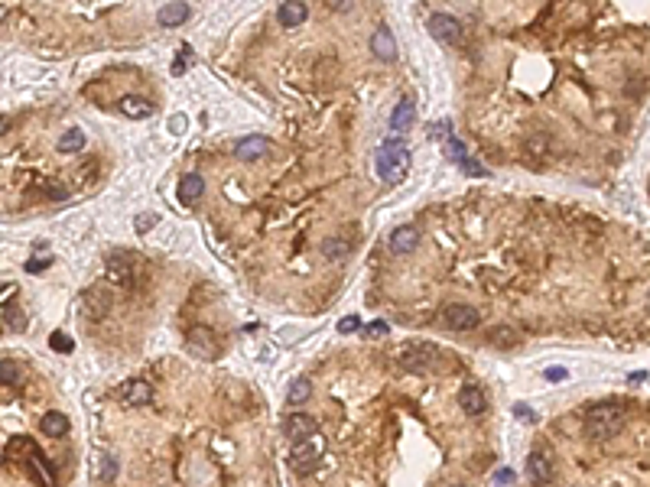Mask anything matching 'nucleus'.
I'll use <instances>...</instances> for the list:
<instances>
[{
    "label": "nucleus",
    "mask_w": 650,
    "mask_h": 487,
    "mask_svg": "<svg viewBox=\"0 0 650 487\" xmlns=\"http://www.w3.org/2000/svg\"><path fill=\"white\" fill-rule=\"evenodd\" d=\"M543 149H546V137H543V134L527 140V153H530V156H543Z\"/></svg>",
    "instance_id": "32"
},
{
    "label": "nucleus",
    "mask_w": 650,
    "mask_h": 487,
    "mask_svg": "<svg viewBox=\"0 0 650 487\" xmlns=\"http://www.w3.org/2000/svg\"><path fill=\"white\" fill-rule=\"evenodd\" d=\"M186 65H189V49H182V53H179V59H176V65H172V72L182 75V72H186Z\"/></svg>",
    "instance_id": "38"
},
{
    "label": "nucleus",
    "mask_w": 650,
    "mask_h": 487,
    "mask_svg": "<svg viewBox=\"0 0 650 487\" xmlns=\"http://www.w3.org/2000/svg\"><path fill=\"white\" fill-rule=\"evenodd\" d=\"M7 325H10V329H17V331L26 329V318H23L20 309H7Z\"/></svg>",
    "instance_id": "30"
},
{
    "label": "nucleus",
    "mask_w": 650,
    "mask_h": 487,
    "mask_svg": "<svg viewBox=\"0 0 650 487\" xmlns=\"http://www.w3.org/2000/svg\"><path fill=\"white\" fill-rule=\"evenodd\" d=\"M368 335H387V325L384 322H374L371 329H368Z\"/></svg>",
    "instance_id": "42"
},
{
    "label": "nucleus",
    "mask_w": 650,
    "mask_h": 487,
    "mask_svg": "<svg viewBox=\"0 0 650 487\" xmlns=\"http://www.w3.org/2000/svg\"><path fill=\"white\" fill-rule=\"evenodd\" d=\"M118 396L127 403V406H143V403L153 400V390H150L147 380H127V383H120Z\"/></svg>",
    "instance_id": "10"
},
{
    "label": "nucleus",
    "mask_w": 650,
    "mask_h": 487,
    "mask_svg": "<svg viewBox=\"0 0 650 487\" xmlns=\"http://www.w3.org/2000/svg\"><path fill=\"white\" fill-rule=\"evenodd\" d=\"M358 329H361V318H358V315H348V318H341V322H338V331H341V335H348V331H358Z\"/></svg>",
    "instance_id": "34"
},
{
    "label": "nucleus",
    "mask_w": 650,
    "mask_h": 487,
    "mask_svg": "<svg viewBox=\"0 0 650 487\" xmlns=\"http://www.w3.org/2000/svg\"><path fill=\"white\" fill-rule=\"evenodd\" d=\"M287 435L293 439V442H309V439H316V419L306 413H293L287 416Z\"/></svg>",
    "instance_id": "9"
},
{
    "label": "nucleus",
    "mask_w": 650,
    "mask_h": 487,
    "mask_svg": "<svg viewBox=\"0 0 650 487\" xmlns=\"http://www.w3.org/2000/svg\"><path fill=\"white\" fill-rule=\"evenodd\" d=\"M488 341L498 344V348H514V344H517V331H514L511 325H494V329L488 331Z\"/></svg>",
    "instance_id": "23"
},
{
    "label": "nucleus",
    "mask_w": 650,
    "mask_h": 487,
    "mask_svg": "<svg viewBox=\"0 0 650 487\" xmlns=\"http://www.w3.org/2000/svg\"><path fill=\"white\" fill-rule=\"evenodd\" d=\"M189 348L205 360L218 358V341H215V331L208 329V325H195V329L189 331Z\"/></svg>",
    "instance_id": "6"
},
{
    "label": "nucleus",
    "mask_w": 650,
    "mask_h": 487,
    "mask_svg": "<svg viewBox=\"0 0 650 487\" xmlns=\"http://www.w3.org/2000/svg\"><path fill=\"white\" fill-rule=\"evenodd\" d=\"M406 159H410V153H406L404 143L400 140H387L384 147L377 149V159H374L377 176L387 182H400L406 176Z\"/></svg>",
    "instance_id": "2"
},
{
    "label": "nucleus",
    "mask_w": 650,
    "mask_h": 487,
    "mask_svg": "<svg viewBox=\"0 0 650 487\" xmlns=\"http://www.w3.org/2000/svg\"><path fill=\"white\" fill-rule=\"evenodd\" d=\"M20 380H23V367H20V364H17V360H0V383L17 387Z\"/></svg>",
    "instance_id": "25"
},
{
    "label": "nucleus",
    "mask_w": 650,
    "mask_h": 487,
    "mask_svg": "<svg viewBox=\"0 0 650 487\" xmlns=\"http://www.w3.org/2000/svg\"><path fill=\"white\" fill-rule=\"evenodd\" d=\"M202 192H205L202 176H182V182H179V201L182 205H195V201L202 199Z\"/></svg>",
    "instance_id": "15"
},
{
    "label": "nucleus",
    "mask_w": 650,
    "mask_h": 487,
    "mask_svg": "<svg viewBox=\"0 0 650 487\" xmlns=\"http://www.w3.org/2000/svg\"><path fill=\"white\" fill-rule=\"evenodd\" d=\"M3 17H7V7H3V3H0V20H3Z\"/></svg>",
    "instance_id": "45"
},
{
    "label": "nucleus",
    "mask_w": 650,
    "mask_h": 487,
    "mask_svg": "<svg viewBox=\"0 0 650 487\" xmlns=\"http://www.w3.org/2000/svg\"><path fill=\"white\" fill-rule=\"evenodd\" d=\"M553 458L546 455V452H530L527 455V477H530L533 484H546V481H553Z\"/></svg>",
    "instance_id": "8"
},
{
    "label": "nucleus",
    "mask_w": 650,
    "mask_h": 487,
    "mask_svg": "<svg viewBox=\"0 0 650 487\" xmlns=\"http://www.w3.org/2000/svg\"><path fill=\"white\" fill-rule=\"evenodd\" d=\"M189 3H166V7H160V13H156V20L163 23V26H179V23L189 20Z\"/></svg>",
    "instance_id": "16"
},
{
    "label": "nucleus",
    "mask_w": 650,
    "mask_h": 487,
    "mask_svg": "<svg viewBox=\"0 0 650 487\" xmlns=\"http://www.w3.org/2000/svg\"><path fill=\"white\" fill-rule=\"evenodd\" d=\"M98 477H101L105 484H111V481L118 477V461L111 455H98Z\"/></svg>",
    "instance_id": "27"
},
{
    "label": "nucleus",
    "mask_w": 650,
    "mask_h": 487,
    "mask_svg": "<svg viewBox=\"0 0 650 487\" xmlns=\"http://www.w3.org/2000/svg\"><path fill=\"white\" fill-rule=\"evenodd\" d=\"M172 130L182 134V130H186V117H172Z\"/></svg>",
    "instance_id": "43"
},
{
    "label": "nucleus",
    "mask_w": 650,
    "mask_h": 487,
    "mask_svg": "<svg viewBox=\"0 0 650 487\" xmlns=\"http://www.w3.org/2000/svg\"><path fill=\"white\" fill-rule=\"evenodd\" d=\"M46 266H49V260H30L26 270H30V273H39V270H46Z\"/></svg>",
    "instance_id": "40"
},
{
    "label": "nucleus",
    "mask_w": 650,
    "mask_h": 487,
    "mask_svg": "<svg viewBox=\"0 0 650 487\" xmlns=\"http://www.w3.org/2000/svg\"><path fill=\"white\" fill-rule=\"evenodd\" d=\"M153 224H156V214H140L137 221H134V228H137V231L143 234V231H150Z\"/></svg>",
    "instance_id": "36"
},
{
    "label": "nucleus",
    "mask_w": 650,
    "mask_h": 487,
    "mask_svg": "<svg viewBox=\"0 0 650 487\" xmlns=\"http://www.w3.org/2000/svg\"><path fill=\"white\" fill-rule=\"evenodd\" d=\"M458 406H462L469 416H478L481 410H485V393H481L478 387H462V393H458Z\"/></svg>",
    "instance_id": "17"
},
{
    "label": "nucleus",
    "mask_w": 650,
    "mask_h": 487,
    "mask_svg": "<svg viewBox=\"0 0 650 487\" xmlns=\"http://www.w3.org/2000/svg\"><path fill=\"white\" fill-rule=\"evenodd\" d=\"M442 318H446V325L452 331H471L478 329L481 322V312L475 306H465V302H455V306H446V312H442Z\"/></svg>",
    "instance_id": "4"
},
{
    "label": "nucleus",
    "mask_w": 650,
    "mask_h": 487,
    "mask_svg": "<svg viewBox=\"0 0 650 487\" xmlns=\"http://www.w3.org/2000/svg\"><path fill=\"white\" fill-rule=\"evenodd\" d=\"M429 33L436 36L439 43H458L462 39V26H458L455 17H449V13H433L429 17Z\"/></svg>",
    "instance_id": "5"
},
{
    "label": "nucleus",
    "mask_w": 650,
    "mask_h": 487,
    "mask_svg": "<svg viewBox=\"0 0 650 487\" xmlns=\"http://www.w3.org/2000/svg\"><path fill=\"white\" fill-rule=\"evenodd\" d=\"M446 156L455 159V163H465V159H469V149H465L462 140H446Z\"/></svg>",
    "instance_id": "28"
},
{
    "label": "nucleus",
    "mask_w": 650,
    "mask_h": 487,
    "mask_svg": "<svg viewBox=\"0 0 650 487\" xmlns=\"http://www.w3.org/2000/svg\"><path fill=\"white\" fill-rule=\"evenodd\" d=\"M514 416H517V419H523V423H533V419H536V413H533L530 406H523V403H517V406H514Z\"/></svg>",
    "instance_id": "35"
},
{
    "label": "nucleus",
    "mask_w": 650,
    "mask_h": 487,
    "mask_svg": "<svg viewBox=\"0 0 650 487\" xmlns=\"http://www.w3.org/2000/svg\"><path fill=\"white\" fill-rule=\"evenodd\" d=\"M446 130H449V120H439L436 127H433V134H429V137H433V140H446Z\"/></svg>",
    "instance_id": "39"
},
{
    "label": "nucleus",
    "mask_w": 650,
    "mask_h": 487,
    "mask_svg": "<svg viewBox=\"0 0 650 487\" xmlns=\"http://www.w3.org/2000/svg\"><path fill=\"white\" fill-rule=\"evenodd\" d=\"M46 195L53 201H62V199H69V189H65L62 182H49V185H46Z\"/></svg>",
    "instance_id": "31"
},
{
    "label": "nucleus",
    "mask_w": 650,
    "mask_h": 487,
    "mask_svg": "<svg viewBox=\"0 0 650 487\" xmlns=\"http://www.w3.org/2000/svg\"><path fill=\"white\" fill-rule=\"evenodd\" d=\"M7 127H10V117H0V134H3Z\"/></svg>",
    "instance_id": "44"
},
{
    "label": "nucleus",
    "mask_w": 650,
    "mask_h": 487,
    "mask_svg": "<svg viewBox=\"0 0 650 487\" xmlns=\"http://www.w3.org/2000/svg\"><path fill=\"white\" fill-rule=\"evenodd\" d=\"M325 254L335 257V260H341V257L348 254V244H345V241H332V244H325Z\"/></svg>",
    "instance_id": "33"
},
{
    "label": "nucleus",
    "mask_w": 650,
    "mask_h": 487,
    "mask_svg": "<svg viewBox=\"0 0 650 487\" xmlns=\"http://www.w3.org/2000/svg\"><path fill=\"white\" fill-rule=\"evenodd\" d=\"M82 302H85V309L91 312V318H105L107 312H111V306H114V296H111L107 286H88L85 293H82Z\"/></svg>",
    "instance_id": "7"
},
{
    "label": "nucleus",
    "mask_w": 650,
    "mask_h": 487,
    "mask_svg": "<svg viewBox=\"0 0 650 487\" xmlns=\"http://www.w3.org/2000/svg\"><path fill=\"white\" fill-rule=\"evenodd\" d=\"M309 396H312L309 377H299V380H293V387H289V403H306Z\"/></svg>",
    "instance_id": "26"
},
{
    "label": "nucleus",
    "mask_w": 650,
    "mask_h": 487,
    "mask_svg": "<svg viewBox=\"0 0 650 487\" xmlns=\"http://www.w3.org/2000/svg\"><path fill=\"white\" fill-rule=\"evenodd\" d=\"M439 358L436 344H426V341H416V344H406L400 354H397V364L406 367V371H426L429 364Z\"/></svg>",
    "instance_id": "3"
},
{
    "label": "nucleus",
    "mask_w": 650,
    "mask_h": 487,
    "mask_svg": "<svg viewBox=\"0 0 650 487\" xmlns=\"http://www.w3.org/2000/svg\"><path fill=\"white\" fill-rule=\"evenodd\" d=\"M270 153V140L267 137H244L235 143V156L237 159H260Z\"/></svg>",
    "instance_id": "13"
},
{
    "label": "nucleus",
    "mask_w": 650,
    "mask_h": 487,
    "mask_svg": "<svg viewBox=\"0 0 650 487\" xmlns=\"http://www.w3.org/2000/svg\"><path fill=\"white\" fill-rule=\"evenodd\" d=\"M306 3H283L277 10V20H280V26H287V30H293V26H299V23L306 20Z\"/></svg>",
    "instance_id": "18"
},
{
    "label": "nucleus",
    "mask_w": 650,
    "mask_h": 487,
    "mask_svg": "<svg viewBox=\"0 0 650 487\" xmlns=\"http://www.w3.org/2000/svg\"><path fill=\"white\" fill-rule=\"evenodd\" d=\"M319 452H322V445L316 442V439H309V442H299L296 448H293V465L296 468H309L316 458H319Z\"/></svg>",
    "instance_id": "19"
},
{
    "label": "nucleus",
    "mask_w": 650,
    "mask_h": 487,
    "mask_svg": "<svg viewBox=\"0 0 650 487\" xmlns=\"http://www.w3.org/2000/svg\"><path fill=\"white\" fill-rule=\"evenodd\" d=\"M49 348L59 351V354H69L75 344H72V338H69V335H62V331H53V335H49Z\"/></svg>",
    "instance_id": "29"
},
{
    "label": "nucleus",
    "mask_w": 650,
    "mask_h": 487,
    "mask_svg": "<svg viewBox=\"0 0 650 487\" xmlns=\"http://www.w3.org/2000/svg\"><path fill=\"white\" fill-rule=\"evenodd\" d=\"M621 425H624L621 403H595L586 410V439H592V442H605L611 435H618Z\"/></svg>",
    "instance_id": "1"
},
{
    "label": "nucleus",
    "mask_w": 650,
    "mask_h": 487,
    "mask_svg": "<svg viewBox=\"0 0 650 487\" xmlns=\"http://www.w3.org/2000/svg\"><path fill=\"white\" fill-rule=\"evenodd\" d=\"M371 53L377 55V59H384V62H390V59H397V43L394 36H390V30H377L371 36Z\"/></svg>",
    "instance_id": "14"
},
{
    "label": "nucleus",
    "mask_w": 650,
    "mask_h": 487,
    "mask_svg": "<svg viewBox=\"0 0 650 487\" xmlns=\"http://www.w3.org/2000/svg\"><path fill=\"white\" fill-rule=\"evenodd\" d=\"M118 107H120V114L134 117V120H137V117H150V114H153V104H150V101H143V98H137V95L120 98Z\"/></svg>",
    "instance_id": "20"
},
{
    "label": "nucleus",
    "mask_w": 650,
    "mask_h": 487,
    "mask_svg": "<svg viewBox=\"0 0 650 487\" xmlns=\"http://www.w3.org/2000/svg\"><path fill=\"white\" fill-rule=\"evenodd\" d=\"M452 487H462V484H452Z\"/></svg>",
    "instance_id": "46"
},
{
    "label": "nucleus",
    "mask_w": 650,
    "mask_h": 487,
    "mask_svg": "<svg viewBox=\"0 0 650 487\" xmlns=\"http://www.w3.org/2000/svg\"><path fill=\"white\" fill-rule=\"evenodd\" d=\"M107 276H111V283H118V286L130 289L134 286V264H130L127 257H111L107 260Z\"/></svg>",
    "instance_id": "11"
},
{
    "label": "nucleus",
    "mask_w": 650,
    "mask_h": 487,
    "mask_svg": "<svg viewBox=\"0 0 650 487\" xmlns=\"http://www.w3.org/2000/svg\"><path fill=\"white\" fill-rule=\"evenodd\" d=\"M462 169L469 172V176H488V169H485V166H478V163H471V159H465V163H462Z\"/></svg>",
    "instance_id": "37"
},
{
    "label": "nucleus",
    "mask_w": 650,
    "mask_h": 487,
    "mask_svg": "<svg viewBox=\"0 0 650 487\" xmlns=\"http://www.w3.org/2000/svg\"><path fill=\"white\" fill-rule=\"evenodd\" d=\"M413 117H416L413 101H400V104H397V111H394V117H390V127H394V134H404V130L413 127Z\"/></svg>",
    "instance_id": "21"
},
{
    "label": "nucleus",
    "mask_w": 650,
    "mask_h": 487,
    "mask_svg": "<svg viewBox=\"0 0 650 487\" xmlns=\"http://www.w3.org/2000/svg\"><path fill=\"white\" fill-rule=\"evenodd\" d=\"M546 380H566V371L563 367H553V371H546Z\"/></svg>",
    "instance_id": "41"
},
{
    "label": "nucleus",
    "mask_w": 650,
    "mask_h": 487,
    "mask_svg": "<svg viewBox=\"0 0 650 487\" xmlns=\"http://www.w3.org/2000/svg\"><path fill=\"white\" fill-rule=\"evenodd\" d=\"M82 147H85V134H82L78 127L65 130L62 137H59V149H62V153H78Z\"/></svg>",
    "instance_id": "24"
},
{
    "label": "nucleus",
    "mask_w": 650,
    "mask_h": 487,
    "mask_svg": "<svg viewBox=\"0 0 650 487\" xmlns=\"http://www.w3.org/2000/svg\"><path fill=\"white\" fill-rule=\"evenodd\" d=\"M416 244H419V231L416 228H410V224H404V228H397L394 234H390V250H394L397 257L410 254V250H416Z\"/></svg>",
    "instance_id": "12"
},
{
    "label": "nucleus",
    "mask_w": 650,
    "mask_h": 487,
    "mask_svg": "<svg viewBox=\"0 0 650 487\" xmlns=\"http://www.w3.org/2000/svg\"><path fill=\"white\" fill-rule=\"evenodd\" d=\"M39 429H43V435H49V439H59V435L69 432V419H65L62 413H46L43 419H39Z\"/></svg>",
    "instance_id": "22"
}]
</instances>
